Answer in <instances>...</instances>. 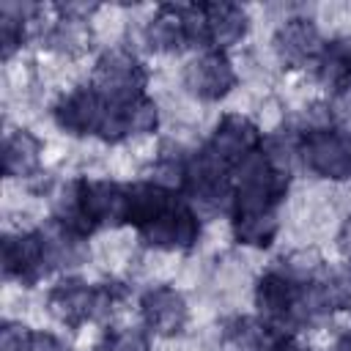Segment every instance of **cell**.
Listing matches in <instances>:
<instances>
[{
  "label": "cell",
  "instance_id": "obj_1",
  "mask_svg": "<svg viewBox=\"0 0 351 351\" xmlns=\"http://www.w3.org/2000/svg\"><path fill=\"white\" fill-rule=\"evenodd\" d=\"M90 88L115 107H123L129 101L143 99V88H145V71L140 66V60L121 47L107 49L96 66H93V77H90Z\"/></svg>",
  "mask_w": 351,
  "mask_h": 351
},
{
  "label": "cell",
  "instance_id": "obj_2",
  "mask_svg": "<svg viewBox=\"0 0 351 351\" xmlns=\"http://www.w3.org/2000/svg\"><path fill=\"white\" fill-rule=\"evenodd\" d=\"M47 307L58 321L69 326H80L85 321L107 315L112 310V293L104 288H93L82 280H66L52 288Z\"/></svg>",
  "mask_w": 351,
  "mask_h": 351
},
{
  "label": "cell",
  "instance_id": "obj_3",
  "mask_svg": "<svg viewBox=\"0 0 351 351\" xmlns=\"http://www.w3.org/2000/svg\"><path fill=\"white\" fill-rule=\"evenodd\" d=\"M184 88L197 101H219L236 88V69L225 52H203L184 69Z\"/></svg>",
  "mask_w": 351,
  "mask_h": 351
},
{
  "label": "cell",
  "instance_id": "obj_4",
  "mask_svg": "<svg viewBox=\"0 0 351 351\" xmlns=\"http://www.w3.org/2000/svg\"><path fill=\"white\" fill-rule=\"evenodd\" d=\"M302 159L304 165L324 176L326 181H348L351 178V148L343 134L335 129H318L302 134Z\"/></svg>",
  "mask_w": 351,
  "mask_h": 351
},
{
  "label": "cell",
  "instance_id": "obj_5",
  "mask_svg": "<svg viewBox=\"0 0 351 351\" xmlns=\"http://www.w3.org/2000/svg\"><path fill=\"white\" fill-rule=\"evenodd\" d=\"M143 239L156 247V250H165V252H176V250H189L197 244L200 239V222H197V214L176 200L162 217H156L151 225L140 228Z\"/></svg>",
  "mask_w": 351,
  "mask_h": 351
},
{
  "label": "cell",
  "instance_id": "obj_6",
  "mask_svg": "<svg viewBox=\"0 0 351 351\" xmlns=\"http://www.w3.org/2000/svg\"><path fill=\"white\" fill-rule=\"evenodd\" d=\"M107 110L110 104L90 85H80L55 104L52 115L55 123L69 134H99Z\"/></svg>",
  "mask_w": 351,
  "mask_h": 351
},
{
  "label": "cell",
  "instance_id": "obj_7",
  "mask_svg": "<svg viewBox=\"0 0 351 351\" xmlns=\"http://www.w3.org/2000/svg\"><path fill=\"white\" fill-rule=\"evenodd\" d=\"M258 145H261L258 126L250 118H244L241 112H225L206 148L233 170L244 156L258 151Z\"/></svg>",
  "mask_w": 351,
  "mask_h": 351
},
{
  "label": "cell",
  "instance_id": "obj_8",
  "mask_svg": "<svg viewBox=\"0 0 351 351\" xmlns=\"http://www.w3.org/2000/svg\"><path fill=\"white\" fill-rule=\"evenodd\" d=\"M80 211L90 222V228L126 219V189L110 178H82Z\"/></svg>",
  "mask_w": 351,
  "mask_h": 351
},
{
  "label": "cell",
  "instance_id": "obj_9",
  "mask_svg": "<svg viewBox=\"0 0 351 351\" xmlns=\"http://www.w3.org/2000/svg\"><path fill=\"white\" fill-rule=\"evenodd\" d=\"M3 266L8 277L33 282L49 269V255L41 233H14L3 239Z\"/></svg>",
  "mask_w": 351,
  "mask_h": 351
},
{
  "label": "cell",
  "instance_id": "obj_10",
  "mask_svg": "<svg viewBox=\"0 0 351 351\" xmlns=\"http://www.w3.org/2000/svg\"><path fill=\"white\" fill-rule=\"evenodd\" d=\"M321 49V33L313 19L291 16L274 33V55L280 58V63L304 66L307 60H318Z\"/></svg>",
  "mask_w": 351,
  "mask_h": 351
},
{
  "label": "cell",
  "instance_id": "obj_11",
  "mask_svg": "<svg viewBox=\"0 0 351 351\" xmlns=\"http://www.w3.org/2000/svg\"><path fill=\"white\" fill-rule=\"evenodd\" d=\"M140 307H143V318H145L148 329H154V335H162V337L178 335L189 321V307H186L181 291H176L170 285L151 288L143 296Z\"/></svg>",
  "mask_w": 351,
  "mask_h": 351
},
{
  "label": "cell",
  "instance_id": "obj_12",
  "mask_svg": "<svg viewBox=\"0 0 351 351\" xmlns=\"http://www.w3.org/2000/svg\"><path fill=\"white\" fill-rule=\"evenodd\" d=\"M203 14H206L208 47L214 52H225L228 47L239 44L247 36L250 16H247V11L241 5H233V3H206Z\"/></svg>",
  "mask_w": 351,
  "mask_h": 351
},
{
  "label": "cell",
  "instance_id": "obj_13",
  "mask_svg": "<svg viewBox=\"0 0 351 351\" xmlns=\"http://www.w3.org/2000/svg\"><path fill=\"white\" fill-rule=\"evenodd\" d=\"M44 162L41 140L27 129H14L3 143V170L8 178H30Z\"/></svg>",
  "mask_w": 351,
  "mask_h": 351
},
{
  "label": "cell",
  "instance_id": "obj_14",
  "mask_svg": "<svg viewBox=\"0 0 351 351\" xmlns=\"http://www.w3.org/2000/svg\"><path fill=\"white\" fill-rule=\"evenodd\" d=\"M315 80L324 90L343 96L351 90V41L335 38L324 44L318 60H315Z\"/></svg>",
  "mask_w": 351,
  "mask_h": 351
},
{
  "label": "cell",
  "instance_id": "obj_15",
  "mask_svg": "<svg viewBox=\"0 0 351 351\" xmlns=\"http://www.w3.org/2000/svg\"><path fill=\"white\" fill-rule=\"evenodd\" d=\"M299 291H302V285H296L293 280H288L282 271H269V274L261 277V282L255 288V302H258L263 318H269V321H285L296 310Z\"/></svg>",
  "mask_w": 351,
  "mask_h": 351
},
{
  "label": "cell",
  "instance_id": "obj_16",
  "mask_svg": "<svg viewBox=\"0 0 351 351\" xmlns=\"http://www.w3.org/2000/svg\"><path fill=\"white\" fill-rule=\"evenodd\" d=\"M178 197L170 189L156 186L154 181H143L126 189V222L134 228L151 225L156 217H162Z\"/></svg>",
  "mask_w": 351,
  "mask_h": 351
},
{
  "label": "cell",
  "instance_id": "obj_17",
  "mask_svg": "<svg viewBox=\"0 0 351 351\" xmlns=\"http://www.w3.org/2000/svg\"><path fill=\"white\" fill-rule=\"evenodd\" d=\"M145 44L151 52H176L186 41V27H184V8L162 5L151 22H145Z\"/></svg>",
  "mask_w": 351,
  "mask_h": 351
},
{
  "label": "cell",
  "instance_id": "obj_18",
  "mask_svg": "<svg viewBox=\"0 0 351 351\" xmlns=\"http://www.w3.org/2000/svg\"><path fill=\"white\" fill-rule=\"evenodd\" d=\"M49 49L58 52L60 58H77L82 55L90 41H93V27L90 19H80V16H60L52 22L49 33H47Z\"/></svg>",
  "mask_w": 351,
  "mask_h": 351
},
{
  "label": "cell",
  "instance_id": "obj_19",
  "mask_svg": "<svg viewBox=\"0 0 351 351\" xmlns=\"http://www.w3.org/2000/svg\"><path fill=\"white\" fill-rule=\"evenodd\" d=\"M280 230L277 211H261V214H244L236 217V239L250 247H269Z\"/></svg>",
  "mask_w": 351,
  "mask_h": 351
},
{
  "label": "cell",
  "instance_id": "obj_20",
  "mask_svg": "<svg viewBox=\"0 0 351 351\" xmlns=\"http://www.w3.org/2000/svg\"><path fill=\"white\" fill-rule=\"evenodd\" d=\"M225 337L241 351H258L266 343V324L255 318H233L225 329Z\"/></svg>",
  "mask_w": 351,
  "mask_h": 351
},
{
  "label": "cell",
  "instance_id": "obj_21",
  "mask_svg": "<svg viewBox=\"0 0 351 351\" xmlns=\"http://www.w3.org/2000/svg\"><path fill=\"white\" fill-rule=\"evenodd\" d=\"M110 351H151V343L143 329L126 326L110 337Z\"/></svg>",
  "mask_w": 351,
  "mask_h": 351
},
{
  "label": "cell",
  "instance_id": "obj_22",
  "mask_svg": "<svg viewBox=\"0 0 351 351\" xmlns=\"http://www.w3.org/2000/svg\"><path fill=\"white\" fill-rule=\"evenodd\" d=\"M271 351H307V346H302V343H299V340H293V337H285V340L274 343V346H271Z\"/></svg>",
  "mask_w": 351,
  "mask_h": 351
},
{
  "label": "cell",
  "instance_id": "obj_23",
  "mask_svg": "<svg viewBox=\"0 0 351 351\" xmlns=\"http://www.w3.org/2000/svg\"><path fill=\"white\" fill-rule=\"evenodd\" d=\"M335 351H351V332H346V335H343V337L337 340Z\"/></svg>",
  "mask_w": 351,
  "mask_h": 351
}]
</instances>
